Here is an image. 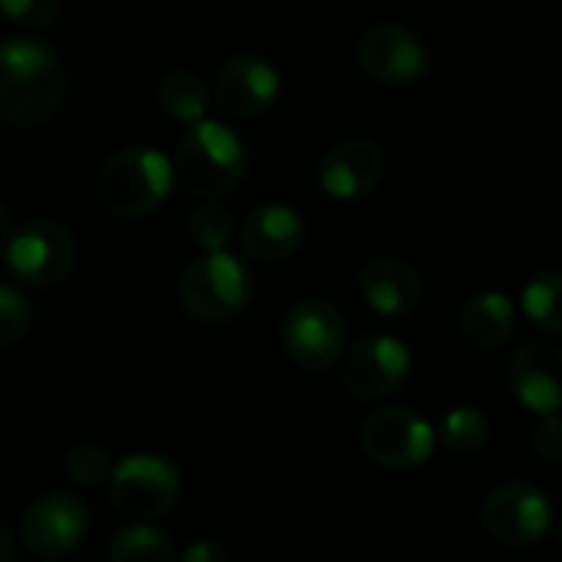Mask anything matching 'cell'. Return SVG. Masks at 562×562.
<instances>
[{"label": "cell", "mask_w": 562, "mask_h": 562, "mask_svg": "<svg viewBox=\"0 0 562 562\" xmlns=\"http://www.w3.org/2000/svg\"><path fill=\"white\" fill-rule=\"evenodd\" d=\"M109 494L119 514L135 520H158L168 517L181 501V474L158 454H132L112 471Z\"/></svg>", "instance_id": "obj_6"}, {"label": "cell", "mask_w": 562, "mask_h": 562, "mask_svg": "<svg viewBox=\"0 0 562 562\" xmlns=\"http://www.w3.org/2000/svg\"><path fill=\"white\" fill-rule=\"evenodd\" d=\"M280 92V72L260 53L231 56L214 79V102L234 119H254L273 105Z\"/></svg>", "instance_id": "obj_13"}, {"label": "cell", "mask_w": 562, "mask_h": 562, "mask_svg": "<svg viewBox=\"0 0 562 562\" xmlns=\"http://www.w3.org/2000/svg\"><path fill=\"white\" fill-rule=\"evenodd\" d=\"M507 382L524 408L557 415L562 408V349L553 342L520 346L507 366Z\"/></svg>", "instance_id": "obj_14"}, {"label": "cell", "mask_w": 562, "mask_h": 562, "mask_svg": "<svg viewBox=\"0 0 562 562\" xmlns=\"http://www.w3.org/2000/svg\"><path fill=\"white\" fill-rule=\"evenodd\" d=\"M0 562H16V547H13V537H10L3 517H0Z\"/></svg>", "instance_id": "obj_29"}, {"label": "cell", "mask_w": 562, "mask_h": 562, "mask_svg": "<svg viewBox=\"0 0 562 562\" xmlns=\"http://www.w3.org/2000/svg\"><path fill=\"white\" fill-rule=\"evenodd\" d=\"M66 474L79 487H99L105 477H112V464L99 445H76L66 458Z\"/></svg>", "instance_id": "obj_25"}, {"label": "cell", "mask_w": 562, "mask_h": 562, "mask_svg": "<svg viewBox=\"0 0 562 562\" xmlns=\"http://www.w3.org/2000/svg\"><path fill=\"white\" fill-rule=\"evenodd\" d=\"M533 451L543 464H562V418L540 415L533 428Z\"/></svg>", "instance_id": "obj_27"}, {"label": "cell", "mask_w": 562, "mask_h": 562, "mask_svg": "<svg viewBox=\"0 0 562 562\" xmlns=\"http://www.w3.org/2000/svg\"><path fill=\"white\" fill-rule=\"evenodd\" d=\"M359 66L382 86H412L428 76L431 49L418 33L402 23H375L359 36Z\"/></svg>", "instance_id": "obj_9"}, {"label": "cell", "mask_w": 562, "mask_h": 562, "mask_svg": "<svg viewBox=\"0 0 562 562\" xmlns=\"http://www.w3.org/2000/svg\"><path fill=\"white\" fill-rule=\"evenodd\" d=\"M524 310L527 316L553 333L562 336V270H547V273H537L527 290H524Z\"/></svg>", "instance_id": "obj_21"}, {"label": "cell", "mask_w": 562, "mask_h": 562, "mask_svg": "<svg viewBox=\"0 0 562 562\" xmlns=\"http://www.w3.org/2000/svg\"><path fill=\"white\" fill-rule=\"evenodd\" d=\"M3 257L26 286H56L76 263V240L59 221L33 217L10 231Z\"/></svg>", "instance_id": "obj_5"}, {"label": "cell", "mask_w": 562, "mask_h": 562, "mask_svg": "<svg viewBox=\"0 0 562 562\" xmlns=\"http://www.w3.org/2000/svg\"><path fill=\"white\" fill-rule=\"evenodd\" d=\"M207 86L198 72L191 69H175L158 82V105L165 109V115H171L175 122H201L207 112Z\"/></svg>", "instance_id": "obj_19"}, {"label": "cell", "mask_w": 562, "mask_h": 562, "mask_svg": "<svg viewBox=\"0 0 562 562\" xmlns=\"http://www.w3.org/2000/svg\"><path fill=\"white\" fill-rule=\"evenodd\" d=\"M438 438L451 454H477L491 438V422L477 408L464 405L445 415Z\"/></svg>", "instance_id": "obj_22"}, {"label": "cell", "mask_w": 562, "mask_h": 562, "mask_svg": "<svg viewBox=\"0 0 562 562\" xmlns=\"http://www.w3.org/2000/svg\"><path fill=\"white\" fill-rule=\"evenodd\" d=\"M385 171V155L369 138H346L333 145L319 161V184L339 201L366 198Z\"/></svg>", "instance_id": "obj_15"}, {"label": "cell", "mask_w": 562, "mask_h": 562, "mask_svg": "<svg viewBox=\"0 0 562 562\" xmlns=\"http://www.w3.org/2000/svg\"><path fill=\"white\" fill-rule=\"evenodd\" d=\"M181 562H231V557L217 540H198L184 550Z\"/></svg>", "instance_id": "obj_28"}, {"label": "cell", "mask_w": 562, "mask_h": 562, "mask_svg": "<svg viewBox=\"0 0 562 562\" xmlns=\"http://www.w3.org/2000/svg\"><path fill=\"white\" fill-rule=\"evenodd\" d=\"M303 244V217L290 204H260L240 224V247L260 263H280Z\"/></svg>", "instance_id": "obj_17"}, {"label": "cell", "mask_w": 562, "mask_h": 562, "mask_svg": "<svg viewBox=\"0 0 562 562\" xmlns=\"http://www.w3.org/2000/svg\"><path fill=\"white\" fill-rule=\"evenodd\" d=\"M514 329H517V310L504 293H477L461 310V333L481 349L504 346L514 336Z\"/></svg>", "instance_id": "obj_18"}, {"label": "cell", "mask_w": 562, "mask_h": 562, "mask_svg": "<svg viewBox=\"0 0 562 562\" xmlns=\"http://www.w3.org/2000/svg\"><path fill=\"white\" fill-rule=\"evenodd\" d=\"M30 323H33L30 300L20 290L0 283V349H10L13 342H20Z\"/></svg>", "instance_id": "obj_24"}, {"label": "cell", "mask_w": 562, "mask_h": 562, "mask_svg": "<svg viewBox=\"0 0 562 562\" xmlns=\"http://www.w3.org/2000/svg\"><path fill=\"white\" fill-rule=\"evenodd\" d=\"M175 178L178 184L204 201L231 194L244 171H247V148L234 128L221 122H198L178 145L175 155Z\"/></svg>", "instance_id": "obj_3"}, {"label": "cell", "mask_w": 562, "mask_h": 562, "mask_svg": "<svg viewBox=\"0 0 562 562\" xmlns=\"http://www.w3.org/2000/svg\"><path fill=\"white\" fill-rule=\"evenodd\" d=\"M484 530L504 547H533L553 527L550 501L524 481H510L494 487L481 507Z\"/></svg>", "instance_id": "obj_10"}, {"label": "cell", "mask_w": 562, "mask_h": 562, "mask_svg": "<svg viewBox=\"0 0 562 562\" xmlns=\"http://www.w3.org/2000/svg\"><path fill=\"white\" fill-rule=\"evenodd\" d=\"M63 95L66 76L49 46L36 40L0 43V122L43 128L56 119Z\"/></svg>", "instance_id": "obj_1"}, {"label": "cell", "mask_w": 562, "mask_h": 562, "mask_svg": "<svg viewBox=\"0 0 562 562\" xmlns=\"http://www.w3.org/2000/svg\"><path fill=\"white\" fill-rule=\"evenodd\" d=\"M7 227H10V211H7V204L0 201V234H7Z\"/></svg>", "instance_id": "obj_30"}, {"label": "cell", "mask_w": 562, "mask_h": 562, "mask_svg": "<svg viewBox=\"0 0 562 562\" xmlns=\"http://www.w3.org/2000/svg\"><path fill=\"white\" fill-rule=\"evenodd\" d=\"M109 562H181L171 540L155 527L119 530L109 543Z\"/></svg>", "instance_id": "obj_20"}, {"label": "cell", "mask_w": 562, "mask_h": 562, "mask_svg": "<svg viewBox=\"0 0 562 562\" xmlns=\"http://www.w3.org/2000/svg\"><path fill=\"white\" fill-rule=\"evenodd\" d=\"M178 300L201 323H227L250 303V273L224 250L191 260L178 280Z\"/></svg>", "instance_id": "obj_4"}, {"label": "cell", "mask_w": 562, "mask_h": 562, "mask_svg": "<svg viewBox=\"0 0 562 562\" xmlns=\"http://www.w3.org/2000/svg\"><path fill=\"white\" fill-rule=\"evenodd\" d=\"M188 234L204 250H224V244L234 237V214L221 201H204L191 211Z\"/></svg>", "instance_id": "obj_23"}, {"label": "cell", "mask_w": 562, "mask_h": 562, "mask_svg": "<svg viewBox=\"0 0 562 562\" xmlns=\"http://www.w3.org/2000/svg\"><path fill=\"white\" fill-rule=\"evenodd\" d=\"M359 290L366 303L382 316H412L425 296L422 277L398 257H372L359 267Z\"/></svg>", "instance_id": "obj_16"}, {"label": "cell", "mask_w": 562, "mask_h": 562, "mask_svg": "<svg viewBox=\"0 0 562 562\" xmlns=\"http://www.w3.org/2000/svg\"><path fill=\"white\" fill-rule=\"evenodd\" d=\"M412 375V352L395 336L359 339L342 359V389L362 402L395 395Z\"/></svg>", "instance_id": "obj_12"}, {"label": "cell", "mask_w": 562, "mask_h": 562, "mask_svg": "<svg viewBox=\"0 0 562 562\" xmlns=\"http://www.w3.org/2000/svg\"><path fill=\"white\" fill-rule=\"evenodd\" d=\"M286 356L310 372H323L346 352V319L326 300H300L280 323Z\"/></svg>", "instance_id": "obj_8"}, {"label": "cell", "mask_w": 562, "mask_h": 562, "mask_svg": "<svg viewBox=\"0 0 562 562\" xmlns=\"http://www.w3.org/2000/svg\"><path fill=\"white\" fill-rule=\"evenodd\" d=\"M560 540H562V527H560Z\"/></svg>", "instance_id": "obj_31"}, {"label": "cell", "mask_w": 562, "mask_h": 562, "mask_svg": "<svg viewBox=\"0 0 562 562\" xmlns=\"http://www.w3.org/2000/svg\"><path fill=\"white\" fill-rule=\"evenodd\" d=\"M171 181H175V168L161 151L132 145L112 151L102 161L95 191L109 214L138 221L165 204V198L171 194Z\"/></svg>", "instance_id": "obj_2"}, {"label": "cell", "mask_w": 562, "mask_h": 562, "mask_svg": "<svg viewBox=\"0 0 562 562\" xmlns=\"http://www.w3.org/2000/svg\"><path fill=\"white\" fill-rule=\"evenodd\" d=\"M86 504L69 491H46L23 514V543L40 562H56L72 553L86 540Z\"/></svg>", "instance_id": "obj_11"}, {"label": "cell", "mask_w": 562, "mask_h": 562, "mask_svg": "<svg viewBox=\"0 0 562 562\" xmlns=\"http://www.w3.org/2000/svg\"><path fill=\"white\" fill-rule=\"evenodd\" d=\"M435 428L412 408H379L362 425V448L369 461L389 471H415L435 451Z\"/></svg>", "instance_id": "obj_7"}, {"label": "cell", "mask_w": 562, "mask_h": 562, "mask_svg": "<svg viewBox=\"0 0 562 562\" xmlns=\"http://www.w3.org/2000/svg\"><path fill=\"white\" fill-rule=\"evenodd\" d=\"M59 0H0V13L23 30H43L56 20Z\"/></svg>", "instance_id": "obj_26"}]
</instances>
